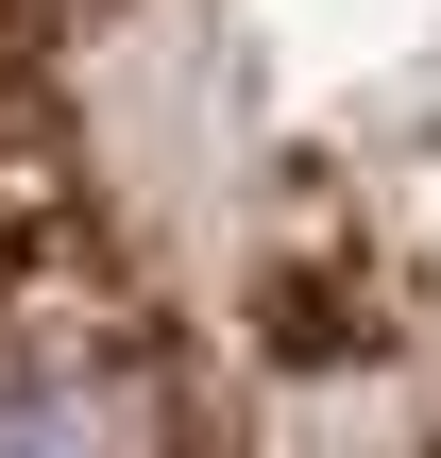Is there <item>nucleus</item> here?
<instances>
[{
  "label": "nucleus",
  "instance_id": "obj_1",
  "mask_svg": "<svg viewBox=\"0 0 441 458\" xmlns=\"http://www.w3.org/2000/svg\"><path fill=\"white\" fill-rule=\"evenodd\" d=\"M0 458H441V0H0Z\"/></svg>",
  "mask_w": 441,
  "mask_h": 458
}]
</instances>
